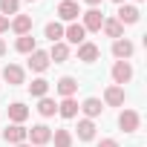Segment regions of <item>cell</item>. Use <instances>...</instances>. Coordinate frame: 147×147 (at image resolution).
Segmentation results:
<instances>
[{
    "instance_id": "cell-1",
    "label": "cell",
    "mask_w": 147,
    "mask_h": 147,
    "mask_svg": "<svg viewBox=\"0 0 147 147\" xmlns=\"http://www.w3.org/2000/svg\"><path fill=\"white\" fill-rule=\"evenodd\" d=\"M26 141H29L32 147H43V144L52 141V130H49L46 124H35L32 130H26Z\"/></svg>"
},
{
    "instance_id": "cell-2",
    "label": "cell",
    "mask_w": 147,
    "mask_h": 147,
    "mask_svg": "<svg viewBox=\"0 0 147 147\" xmlns=\"http://www.w3.org/2000/svg\"><path fill=\"white\" fill-rule=\"evenodd\" d=\"M130 78H133V66H130V61H115V63H113V81H115V87L130 84Z\"/></svg>"
},
{
    "instance_id": "cell-3",
    "label": "cell",
    "mask_w": 147,
    "mask_h": 147,
    "mask_svg": "<svg viewBox=\"0 0 147 147\" xmlns=\"http://www.w3.org/2000/svg\"><path fill=\"white\" fill-rule=\"evenodd\" d=\"M3 81H6L9 87H20V84L26 81L23 66H18V63H6V66H3Z\"/></svg>"
},
{
    "instance_id": "cell-4",
    "label": "cell",
    "mask_w": 147,
    "mask_h": 147,
    "mask_svg": "<svg viewBox=\"0 0 147 147\" xmlns=\"http://www.w3.org/2000/svg\"><path fill=\"white\" fill-rule=\"evenodd\" d=\"M81 15V6L75 3V0H61V6H58V18L66 20V23H75Z\"/></svg>"
},
{
    "instance_id": "cell-5",
    "label": "cell",
    "mask_w": 147,
    "mask_h": 147,
    "mask_svg": "<svg viewBox=\"0 0 147 147\" xmlns=\"http://www.w3.org/2000/svg\"><path fill=\"white\" fill-rule=\"evenodd\" d=\"M138 18H141V12H138L136 6H130V3H121V6H118L115 20H118L121 26H133V23H138Z\"/></svg>"
},
{
    "instance_id": "cell-6",
    "label": "cell",
    "mask_w": 147,
    "mask_h": 147,
    "mask_svg": "<svg viewBox=\"0 0 147 147\" xmlns=\"http://www.w3.org/2000/svg\"><path fill=\"white\" fill-rule=\"evenodd\" d=\"M118 127H121L124 133H136V130L141 127V115H138L136 110H124V113L118 115Z\"/></svg>"
},
{
    "instance_id": "cell-7",
    "label": "cell",
    "mask_w": 147,
    "mask_h": 147,
    "mask_svg": "<svg viewBox=\"0 0 147 147\" xmlns=\"http://www.w3.org/2000/svg\"><path fill=\"white\" fill-rule=\"evenodd\" d=\"M81 18H84V32H101V23H104V15L98 12V9H90V12H81Z\"/></svg>"
},
{
    "instance_id": "cell-8",
    "label": "cell",
    "mask_w": 147,
    "mask_h": 147,
    "mask_svg": "<svg viewBox=\"0 0 147 147\" xmlns=\"http://www.w3.org/2000/svg\"><path fill=\"white\" fill-rule=\"evenodd\" d=\"M9 29H12V32H15L18 38H20V35H32V18H29V15H20V12H18V15H15V18L9 20Z\"/></svg>"
},
{
    "instance_id": "cell-9",
    "label": "cell",
    "mask_w": 147,
    "mask_h": 147,
    "mask_svg": "<svg viewBox=\"0 0 147 147\" xmlns=\"http://www.w3.org/2000/svg\"><path fill=\"white\" fill-rule=\"evenodd\" d=\"M124 101H127V95H124V87H115V84H110V87L104 90V104H107V107H124Z\"/></svg>"
},
{
    "instance_id": "cell-10",
    "label": "cell",
    "mask_w": 147,
    "mask_h": 147,
    "mask_svg": "<svg viewBox=\"0 0 147 147\" xmlns=\"http://www.w3.org/2000/svg\"><path fill=\"white\" fill-rule=\"evenodd\" d=\"M133 52H136V43H133V40H127V38H118V40H113V55H115L118 61H127V58H133Z\"/></svg>"
},
{
    "instance_id": "cell-11",
    "label": "cell",
    "mask_w": 147,
    "mask_h": 147,
    "mask_svg": "<svg viewBox=\"0 0 147 147\" xmlns=\"http://www.w3.org/2000/svg\"><path fill=\"white\" fill-rule=\"evenodd\" d=\"M49 52H43V49H35L32 55H29V69L32 72H46L49 69Z\"/></svg>"
},
{
    "instance_id": "cell-12",
    "label": "cell",
    "mask_w": 147,
    "mask_h": 147,
    "mask_svg": "<svg viewBox=\"0 0 147 147\" xmlns=\"http://www.w3.org/2000/svg\"><path fill=\"white\" fill-rule=\"evenodd\" d=\"M3 141H9V144H23V141H26V127H23V124H6Z\"/></svg>"
},
{
    "instance_id": "cell-13",
    "label": "cell",
    "mask_w": 147,
    "mask_h": 147,
    "mask_svg": "<svg viewBox=\"0 0 147 147\" xmlns=\"http://www.w3.org/2000/svg\"><path fill=\"white\" fill-rule=\"evenodd\" d=\"M55 92H58L61 98H72V95L78 92V81L72 78V75H63V78L55 84Z\"/></svg>"
},
{
    "instance_id": "cell-14",
    "label": "cell",
    "mask_w": 147,
    "mask_h": 147,
    "mask_svg": "<svg viewBox=\"0 0 147 147\" xmlns=\"http://www.w3.org/2000/svg\"><path fill=\"white\" fill-rule=\"evenodd\" d=\"M6 113H9V121H12V124H23V121L29 118V107H26L23 101L9 104V107H6Z\"/></svg>"
},
{
    "instance_id": "cell-15",
    "label": "cell",
    "mask_w": 147,
    "mask_h": 147,
    "mask_svg": "<svg viewBox=\"0 0 147 147\" xmlns=\"http://www.w3.org/2000/svg\"><path fill=\"white\" fill-rule=\"evenodd\" d=\"M98 55H101V49H98L95 43H90V40H84V43L78 46V61H84V63H95Z\"/></svg>"
},
{
    "instance_id": "cell-16",
    "label": "cell",
    "mask_w": 147,
    "mask_h": 147,
    "mask_svg": "<svg viewBox=\"0 0 147 147\" xmlns=\"http://www.w3.org/2000/svg\"><path fill=\"white\" fill-rule=\"evenodd\" d=\"M63 38H66L69 43H78V46H81V43L87 40V32H84L81 23H69V26L63 29Z\"/></svg>"
},
{
    "instance_id": "cell-17",
    "label": "cell",
    "mask_w": 147,
    "mask_h": 147,
    "mask_svg": "<svg viewBox=\"0 0 147 147\" xmlns=\"http://www.w3.org/2000/svg\"><path fill=\"white\" fill-rule=\"evenodd\" d=\"M101 29H104V35L107 38H113V40H118V38H124V26L115 20V18H104V23H101Z\"/></svg>"
},
{
    "instance_id": "cell-18",
    "label": "cell",
    "mask_w": 147,
    "mask_h": 147,
    "mask_svg": "<svg viewBox=\"0 0 147 147\" xmlns=\"http://www.w3.org/2000/svg\"><path fill=\"white\" fill-rule=\"evenodd\" d=\"M49 61H55V63H63V61H69V43H63V40L52 43V49H49Z\"/></svg>"
},
{
    "instance_id": "cell-19",
    "label": "cell",
    "mask_w": 147,
    "mask_h": 147,
    "mask_svg": "<svg viewBox=\"0 0 147 147\" xmlns=\"http://www.w3.org/2000/svg\"><path fill=\"white\" fill-rule=\"evenodd\" d=\"M78 110H81L87 118H98V115H101V110H104V104H101L98 98H87V101H84Z\"/></svg>"
},
{
    "instance_id": "cell-20",
    "label": "cell",
    "mask_w": 147,
    "mask_h": 147,
    "mask_svg": "<svg viewBox=\"0 0 147 147\" xmlns=\"http://www.w3.org/2000/svg\"><path fill=\"white\" fill-rule=\"evenodd\" d=\"M15 49H18L20 55H32V52L38 49V40H35L32 35H20V38H18V43H15Z\"/></svg>"
},
{
    "instance_id": "cell-21",
    "label": "cell",
    "mask_w": 147,
    "mask_h": 147,
    "mask_svg": "<svg viewBox=\"0 0 147 147\" xmlns=\"http://www.w3.org/2000/svg\"><path fill=\"white\" fill-rule=\"evenodd\" d=\"M78 138H81V141H92V138H95V124H92V118H81V121H78Z\"/></svg>"
},
{
    "instance_id": "cell-22",
    "label": "cell",
    "mask_w": 147,
    "mask_h": 147,
    "mask_svg": "<svg viewBox=\"0 0 147 147\" xmlns=\"http://www.w3.org/2000/svg\"><path fill=\"white\" fill-rule=\"evenodd\" d=\"M58 113H61V118H75L78 115V101L75 98H63L58 104Z\"/></svg>"
},
{
    "instance_id": "cell-23",
    "label": "cell",
    "mask_w": 147,
    "mask_h": 147,
    "mask_svg": "<svg viewBox=\"0 0 147 147\" xmlns=\"http://www.w3.org/2000/svg\"><path fill=\"white\" fill-rule=\"evenodd\" d=\"M38 113H40L43 118H52V115L58 113V104H55V98H49V95H43V98L38 101Z\"/></svg>"
},
{
    "instance_id": "cell-24",
    "label": "cell",
    "mask_w": 147,
    "mask_h": 147,
    "mask_svg": "<svg viewBox=\"0 0 147 147\" xmlns=\"http://www.w3.org/2000/svg\"><path fill=\"white\" fill-rule=\"evenodd\" d=\"M46 92H49V81H46V78H35V81L29 84V95H32V98H43Z\"/></svg>"
},
{
    "instance_id": "cell-25",
    "label": "cell",
    "mask_w": 147,
    "mask_h": 147,
    "mask_svg": "<svg viewBox=\"0 0 147 147\" xmlns=\"http://www.w3.org/2000/svg\"><path fill=\"white\" fill-rule=\"evenodd\" d=\"M43 35H46V38H49L52 43H58V40H63V26H61L58 20H52V23H46Z\"/></svg>"
},
{
    "instance_id": "cell-26",
    "label": "cell",
    "mask_w": 147,
    "mask_h": 147,
    "mask_svg": "<svg viewBox=\"0 0 147 147\" xmlns=\"http://www.w3.org/2000/svg\"><path fill=\"white\" fill-rule=\"evenodd\" d=\"M52 138H55V147H72V133L69 130H55Z\"/></svg>"
},
{
    "instance_id": "cell-27",
    "label": "cell",
    "mask_w": 147,
    "mask_h": 147,
    "mask_svg": "<svg viewBox=\"0 0 147 147\" xmlns=\"http://www.w3.org/2000/svg\"><path fill=\"white\" fill-rule=\"evenodd\" d=\"M18 9H20V0H0V12H3V18L18 15Z\"/></svg>"
},
{
    "instance_id": "cell-28",
    "label": "cell",
    "mask_w": 147,
    "mask_h": 147,
    "mask_svg": "<svg viewBox=\"0 0 147 147\" xmlns=\"http://www.w3.org/2000/svg\"><path fill=\"white\" fill-rule=\"evenodd\" d=\"M98 147H118V141H115V138H101Z\"/></svg>"
},
{
    "instance_id": "cell-29",
    "label": "cell",
    "mask_w": 147,
    "mask_h": 147,
    "mask_svg": "<svg viewBox=\"0 0 147 147\" xmlns=\"http://www.w3.org/2000/svg\"><path fill=\"white\" fill-rule=\"evenodd\" d=\"M6 29H9V18H3V15H0V35H3Z\"/></svg>"
},
{
    "instance_id": "cell-30",
    "label": "cell",
    "mask_w": 147,
    "mask_h": 147,
    "mask_svg": "<svg viewBox=\"0 0 147 147\" xmlns=\"http://www.w3.org/2000/svg\"><path fill=\"white\" fill-rule=\"evenodd\" d=\"M3 55H6V40L0 38V58H3Z\"/></svg>"
},
{
    "instance_id": "cell-31",
    "label": "cell",
    "mask_w": 147,
    "mask_h": 147,
    "mask_svg": "<svg viewBox=\"0 0 147 147\" xmlns=\"http://www.w3.org/2000/svg\"><path fill=\"white\" fill-rule=\"evenodd\" d=\"M84 3H90V9H95L98 3H104V0H84Z\"/></svg>"
},
{
    "instance_id": "cell-32",
    "label": "cell",
    "mask_w": 147,
    "mask_h": 147,
    "mask_svg": "<svg viewBox=\"0 0 147 147\" xmlns=\"http://www.w3.org/2000/svg\"><path fill=\"white\" fill-rule=\"evenodd\" d=\"M15 147H32V144H26V141H23V144H15Z\"/></svg>"
},
{
    "instance_id": "cell-33",
    "label": "cell",
    "mask_w": 147,
    "mask_h": 147,
    "mask_svg": "<svg viewBox=\"0 0 147 147\" xmlns=\"http://www.w3.org/2000/svg\"><path fill=\"white\" fill-rule=\"evenodd\" d=\"M113 3H118V6H121V3H124V0H113Z\"/></svg>"
},
{
    "instance_id": "cell-34",
    "label": "cell",
    "mask_w": 147,
    "mask_h": 147,
    "mask_svg": "<svg viewBox=\"0 0 147 147\" xmlns=\"http://www.w3.org/2000/svg\"><path fill=\"white\" fill-rule=\"evenodd\" d=\"M136 3H141V0H136Z\"/></svg>"
},
{
    "instance_id": "cell-35",
    "label": "cell",
    "mask_w": 147,
    "mask_h": 147,
    "mask_svg": "<svg viewBox=\"0 0 147 147\" xmlns=\"http://www.w3.org/2000/svg\"><path fill=\"white\" fill-rule=\"evenodd\" d=\"M32 3H35V0H32Z\"/></svg>"
}]
</instances>
